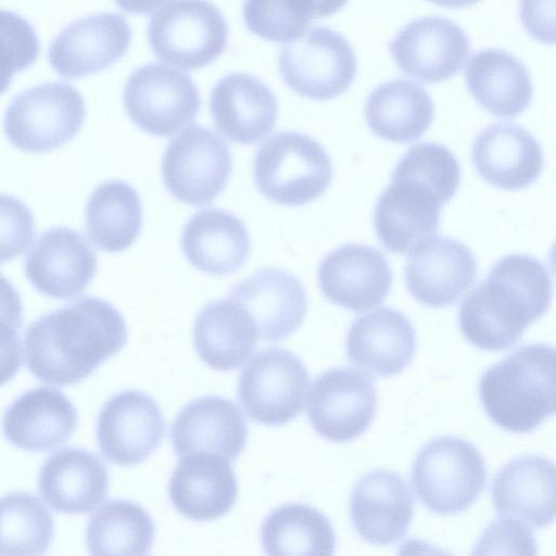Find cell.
<instances>
[{
  "label": "cell",
  "mask_w": 556,
  "mask_h": 556,
  "mask_svg": "<svg viewBox=\"0 0 556 556\" xmlns=\"http://www.w3.org/2000/svg\"><path fill=\"white\" fill-rule=\"evenodd\" d=\"M34 239L30 210L21 200L0 193V264L23 254Z\"/></svg>",
  "instance_id": "obj_41"
},
{
  "label": "cell",
  "mask_w": 556,
  "mask_h": 556,
  "mask_svg": "<svg viewBox=\"0 0 556 556\" xmlns=\"http://www.w3.org/2000/svg\"><path fill=\"white\" fill-rule=\"evenodd\" d=\"M77 422L72 402L60 390L41 387L23 393L9 406L2 431L18 448L47 452L65 443Z\"/></svg>",
  "instance_id": "obj_28"
},
{
  "label": "cell",
  "mask_w": 556,
  "mask_h": 556,
  "mask_svg": "<svg viewBox=\"0 0 556 556\" xmlns=\"http://www.w3.org/2000/svg\"><path fill=\"white\" fill-rule=\"evenodd\" d=\"M392 176L430 189L445 204L457 191L460 169L457 159L446 147L422 142L413 146L403 155Z\"/></svg>",
  "instance_id": "obj_38"
},
{
  "label": "cell",
  "mask_w": 556,
  "mask_h": 556,
  "mask_svg": "<svg viewBox=\"0 0 556 556\" xmlns=\"http://www.w3.org/2000/svg\"><path fill=\"white\" fill-rule=\"evenodd\" d=\"M263 551L268 555H331L336 533L329 519L302 503L271 510L261 527Z\"/></svg>",
  "instance_id": "obj_35"
},
{
  "label": "cell",
  "mask_w": 556,
  "mask_h": 556,
  "mask_svg": "<svg viewBox=\"0 0 556 556\" xmlns=\"http://www.w3.org/2000/svg\"><path fill=\"white\" fill-rule=\"evenodd\" d=\"M321 293L336 305L363 312L381 304L392 285V271L377 249L349 243L329 252L317 273Z\"/></svg>",
  "instance_id": "obj_18"
},
{
  "label": "cell",
  "mask_w": 556,
  "mask_h": 556,
  "mask_svg": "<svg viewBox=\"0 0 556 556\" xmlns=\"http://www.w3.org/2000/svg\"><path fill=\"white\" fill-rule=\"evenodd\" d=\"M554 0H521L520 20L525 29L538 41L554 43Z\"/></svg>",
  "instance_id": "obj_43"
},
{
  "label": "cell",
  "mask_w": 556,
  "mask_h": 556,
  "mask_svg": "<svg viewBox=\"0 0 556 556\" xmlns=\"http://www.w3.org/2000/svg\"><path fill=\"white\" fill-rule=\"evenodd\" d=\"M242 14L249 30L277 43L302 36L312 20L305 0H245Z\"/></svg>",
  "instance_id": "obj_39"
},
{
  "label": "cell",
  "mask_w": 556,
  "mask_h": 556,
  "mask_svg": "<svg viewBox=\"0 0 556 556\" xmlns=\"http://www.w3.org/2000/svg\"><path fill=\"white\" fill-rule=\"evenodd\" d=\"M247 435L248 426L240 408L216 395L188 403L170 428L173 447L180 458L210 453L233 460L243 451Z\"/></svg>",
  "instance_id": "obj_21"
},
{
  "label": "cell",
  "mask_w": 556,
  "mask_h": 556,
  "mask_svg": "<svg viewBox=\"0 0 556 556\" xmlns=\"http://www.w3.org/2000/svg\"><path fill=\"white\" fill-rule=\"evenodd\" d=\"M228 298L252 317L258 337L268 342L283 340L303 324L307 295L302 282L291 273L266 267L241 280Z\"/></svg>",
  "instance_id": "obj_19"
},
{
  "label": "cell",
  "mask_w": 556,
  "mask_h": 556,
  "mask_svg": "<svg viewBox=\"0 0 556 556\" xmlns=\"http://www.w3.org/2000/svg\"><path fill=\"white\" fill-rule=\"evenodd\" d=\"M308 382V371L294 353L268 348L242 370L238 400L251 420L280 426L302 413Z\"/></svg>",
  "instance_id": "obj_10"
},
{
  "label": "cell",
  "mask_w": 556,
  "mask_h": 556,
  "mask_svg": "<svg viewBox=\"0 0 556 556\" xmlns=\"http://www.w3.org/2000/svg\"><path fill=\"white\" fill-rule=\"evenodd\" d=\"M377 412L372 380L357 369L331 368L312 383L306 414L315 431L328 441L342 443L363 434Z\"/></svg>",
  "instance_id": "obj_12"
},
{
  "label": "cell",
  "mask_w": 556,
  "mask_h": 556,
  "mask_svg": "<svg viewBox=\"0 0 556 556\" xmlns=\"http://www.w3.org/2000/svg\"><path fill=\"white\" fill-rule=\"evenodd\" d=\"M258 339L250 314L229 298L204 305L193 325L195 351L215 370L243 366L253 355Z\"/></svg>",
  "instance_id": "obj_31"
},
{
  "label": "cell",
  "mask_w": 556,
  "mask_h": 556,
  "mask_svg": "<svg viewBox=\"0 0 556 556\" xmlns=\"http://www.w3.org/2000/svg\"><path fill=\"white\" fill-rule=\"evenodd\" d=\"M345 349L349 361L368 375L395 376L414 358L415 329L403 313L378 308L353 320Z\"/></svg>",
  "instance_id": "obj_22"
},
{
  "label": "cell",
  "mask_w": 556,
  "mask_h": 556,
  "mask_svg": "<svg viewBox=\"0 0 556 556\" xmlns=\"http://www.w3.org/2000/svg\"><path fill=\"white\" fill-rule=\"evenodd\" d=\"M210 112L218 131L230 141L254 144L275 128L278 103L260 78L233 73L214 86Z\"/></svg>",
  "instance_id": "obj_23"
},
{
  "label": "cell",
  "mask_w": 556,
  "mask_h": 556,
  "mask_svg": "<svg viewBox=\"0 0 556 556\" xmlns=\"http://www.w3.org/2000/svg\"><path fill=\"white\" fill-rule=\"evenodd\" d=\"M414 506L408 485L399 473L371 470L358 479L351 493V522L369 544H394L405 538Z\"/></svg>",
  "instance_id": "obj_20"
},
{
  "label": "cell",
  "mask_w": 556,
  "mask_h": 556,
  "mask_svg": "<svg viewBox=\"0 0 556 556\" xmlns=\"http://www.w3.org/2000/svg\"><path fill=\"white\" fill-rule=\"evenodd\" d=\"M555 350L543 343L518 348L481 377L479 395L503 430L528 433L556 409Z\"/></svg>",
  "instance_id": "obj_3"
},
{
  "label": "cell",
  "mask_w": 556,
  "mask_h": 556,
  "mask_svg": "<svg viewBox=\"0 0 556 556\" xmlns=\"http://www.w3.org/2000/svg\"><path fill=\"white\" fill-rule=\"evenodd\" d=\"M0 319L21 328L23 305L18 292L4 276L0 274Z\"/></svg>",
  "instance_id": "obj_45"
},
{
  "label": "cell",
  "mask_w": 556,
  "mask_h": 556,
  "mask_svg": "<svg viewBox=\"0 0 556 556\" xmlns=\"http://www.w3.org/2000/svg\"><path fill=\"white\" fill-rule=\"evenodd\" d=\"M278 66L287 86L296 94L327 101L344 93L357 71L356 56L337 31L315 26L279 51Z\"/></svg>",
  "instance_id": "obj_8"
},
{
  "label": "cell",
  "mask_w": 556,
  "mask_h": 556,
  "mask_svg": "<svg viewBox=\"0 0 556 556\" xmlns=\"http://www.w3.org/2000/svg\"><path fill=\"white\" fill-rule=\"evenodd\" d=\"M97 263V255L85 237L60 226L40 235L25 257V274L40 293L72 300L90 285Z\"/></svg>",
  "instance_id": "obj_17"
},
{
  "label": "cell",
  "mask_w": 556,
  "mask_h": 556,
  "mask_svg": "<svg viewBox=\"0 0 556 556\" xmlns=\"http://www.w3.org/2000/svg\"><path fill=\"white\" fill-rule=\"evenodd\" d=\"M471 159L485 181L505 190L530 186L539 178L544 165L538 140L511 123L484 128L472 143Z\"/></svg>",
  "instance_id": "obj_26"
},
{
  "label": "cell",
  "mask_w": 556,
  "mask_h": 556,
  "mask_svg": "<svg viewBox=\"0 0 556 556\" xmlns=\"http://www.w3.org/2000/svg\"><path fill=\"white\" fill-rule=\"evenodd\" d=\"M312 18H323L337 13L349 0H305Z\"/></svg>",
  "instance_id": "obj_46"
},
{
  "label": "cell",
  "mask_w": 556,
  "mask_h": 556,
  "mask_svg": "<svg viewBox=\"0 0 556 556\" xmlns=\"http://www.w3.org/2000/svg\"><path fill=\"white\" fill-rule=\"evenodd\" d=\"M127 337L125 319L111 303L84 296L28 326L24 334L26 365L42 382L71 386L118 353Z\"/></svg>",
  "instance_id": "obj_1"
},
{
  "label": "cell",
  "mask_w": 556,
  "mask_h": 556,
  "mask_svg": "<svg viewBox=\"0 0 556 556\" xmlns=\"http://www.w3.org/2000/svg\"><path fill=\"white\" fill-rule=\"evenodd\" d=\"M486 467L481 453L457 437H439L417 453L410 471L413 489L424 506L439 515L468 509L484 490Z\"/></svg>",
  "instance_id": "obj_5"
},
{
  "label": "cell",
  "mask_w": 556,
  "mask_h": 556,
  "mask_svg": "<svg viewBox=\"0 0 556 556\" xmlns=\"http://www.w3.org/2000/svg\"><path fill=\"white\" fill-rule=\"evenodd\" d=\"M148 39L160 60L182 70H199L226 49L228 25L207 0H169L150 18Z\"/></svg>",
  "instance_id": "obj_7"
},
{
  "label": "cell",
  "mask_w": 556,
  "mask_h": 556,
  "mask_svg": "<svg viewBox=\"0 0 556 556\" xmlns=\"http://www.w3.org/2000/svg\"><path fill=\"white\" fill-rule=\"evenodd\" d=\"M433 113L429 93L409 79L379 85L365 104L370 130L384 140L401 143L419 139L431 125Z\"/></svg>",
  "instance_id": "obj_33"
},
{
  "label": "cell",
  "mask_w": 556,
  "mask_h": 556,
  "mask_svg": "<svg viewBox=\"0 0 556 556\" xmlns=\"http://www.w3.org/2000/svg\"><path fill=\"white\" fill-rule=\"evenodd\" d=\"M232 168L229 148L215 131L190 125L168 143L162 159L167 191L190 205H206L225 189Z\"/></svg>",
  "instance_id": "obj_9"
},
{
  "label": "cell",
  "mask_w": 556,
  "mask_h": 556,
  "mask_svg": "<svg viewBox=\"0 0 556 556\" xmlns=\"http://www.w3.org/2000/svg\"><path fill=\"white\" fill-rule=\"evenodd\" d=\"M167 0H115L125 12L132 14H150L163 5Z\"/></svg>",
  "instance_id": "obj_47"
},
{
  "label": "cell",
  "mask_w": 556,
  "mask_h": 556,
  "mask_svg": "<svg viewBox=\"0 0 556 556\" xmlns=\"http://www.w3.org/2000/svg\"><path fill=\"white\" fill-rule=\"evenodd\" d=\"M131 41L126 18L117 13H98L64 27L48 49L51 67L67 79L99 73L122 59Z\"/></svg>",
  "instance_id": "obj_14"
},
{
  "label": "cell",
  "mask_w": 556,
  "mask_h": 556,
  "mask_svg": "<svg viewBox=\"0 0 556 556\" xmlns=\"http://www.w3.org/2000/svg\"><path fill=\"white\" fill-rule=\"evenodd\" d=\"M86 233L100 250L115 253L128 249L142 226L138 192L122 180L100 184L90 194L85 211Z\"/></svg>",
  "instance_id": "obj_34"
},
{
  "label": "cell",
  "mask_w": 556,
  "mask_h": 556,
  "mask_svg": "<svg viewBox=\"0 0 556 556\" xmlns=\"http://www.w3.org/2000/svg\"><path fill=\"white\" fill-rule=\"evenodd\" d=\"M165 419L148 394L127 390L110 397L97 420L102 455L113 464L134 466L146 460L165 435Z\"/></svg>",
  "instance_id": "obj_13"
},
{
  "label": "cell",
  "mask_w": 556,
  "mask_h": 556,
  "mask_svg": "<svg viewBox=\"0 0 556 556\" xmlns=\"http://www.w3.org/2000/svg\"><path fill=\"white\" fill-rule=\"evenodd\" d=\"M258 191L286 206H301L319 198L332 179V164L325 148L312 137L282 131L258 147L253 164Z\"/></svg>",
  "instance_id": "obj_4"
},
{
  "label": "cell",
  "mask_w": 556,
  "mask_h": 556,
  "mask_svg": "<svg viewBox=\"0 0 556 556\" xmlns=\"http://www.w3.org/2000/svg\"><path fill=\"white\" fill-rule=\"evenodd\" d=\"M181 250L200 271L225 276L244 265L251 240L240 218L213 207L201 210L189 218L181 235Z\"/></svg>",
  "instance_id": "obj_30"
},
{
  "label": "cell",
  "mask_w": 556,
  "mask_h": 556,
  "mask_svg": "<svg viewBox=\"0 0 556 556\" xmlns=\"http://www.w3.org/2000/svg\"><path fill=\"white\" fill-rule=\"evenodd\" d=\"M53 533V518L37 496L11 493L0 498V555H41Z\"/></svg>",
  "instance_id": "obj_37"
},
{
  "label": "cell",
  "mask_w": 556,
  "mask_h": 556,
  "mask_svg": "<svg viewBox=\"0 0 556 556\" xmlns=\"http://www.w3.org/2000/svg\"><path fill=\"white\" fill-rule=\"evenodd\" d=\"M396 66L422 83H440L463 67L470 45L465 31L440 16L421 17L405 25L389 45Z\"/></svg>",
  "instance_id": "obj_15"
},
{
  "label": "cell",
  "mask_w": 556,
  "mask_h": 556,
  "mask_svg": "<svg viewBox=\"0 0 556 556\" xmlns=\"http://www.w3.org/2000/svg\"><path fill=\"white\" fill-rule=\"evenodd\" d=\"M552 295V276L541 261L509 254L497 261L485 280L463 300L458 325L472 345L506 350L547 312Z\"/></svg>",
  "instance_id": "obj_2"
},
{
  "label": "cell",
  "mask_w": 556,
  "mask_h": 556,
  "mask_svg": "<svg viewBox=\"0 0 556 556\" xmlns=\"http://www.w3.org/2000/svg\"><path fill=\"white\" fill-rule=\"evenodd\" d=\"M475 554L535 555L536 544L533 533L521 521L502 517L485 529Z\"/></svg>",
  "instance_id": "obj_42"
},
{
  "label": "cell",
  "mask_w": 556,
  "mask_h": 556,
  "mask_svg": "<svg viewBox=\"0 0 556 556\" xmlns=\"http://www.w3.org/2000/svg\"><path fill=\"white\" fill-rule=\"evenodd\" d=\"M443 205L430 189L392 176L375 207V228L380 242L391 253H409L438 230Z\"/></svg>",
  "instance_id": "obj_24"
},
{
  "label": "cell",
  "mask_w": 556,
  "mask_h": 556,
  "mask_svg": "<svg viewBox=\"0 0 556 556\" xmlns=\"http://www.w3.org/2000/svg\"><path fill=\"white\" fill-rule=\"evenodd\" d=\"M86 117L83 96L70 84L47 81L15 96L3 118V131L24 152L46 153L71 141Z\"/></svg>",
  "instance_id": "obj_6"
},
{
  "label": "cell",
  "mask_w": 556,
  "mask_h": 556,
  "mask_svg": "<svg viewBox=\"0 0 556 556\" xmlns=\"http://www.w3.org/2000/svg\"><path fill=\"white\" fill-rule=\"evenodd\" d=\"M428 1L431 3H434L439 7L455 9V8H465V7L473 5L477 2H479L480 0H428Z\"/></svg>",
  "instance_id": "obj_48"
},
{
  "label": "cell",
  "mask_w": 556,
  "mask_h": 556,
  "mask_svg": "<svg viewBox=\"0 0 556 556\" xmlns=\"http://www.w3.org/2000/svg\"><path fill=\"white\" fill-rule=\"evenodd\" d=\"M38 488L53 509L70 515L87 514L106 496L109 475L103 462L93 453L66 447L46 459Z\"/></svg>",
  "instance_id": "obj_29"
},
{
  "label": "cell",
  "mask_w": 556,
  "mask_h": 556,
  "mask_svg": "<svg viewBox=\"0 0 556 556\" xmlns=\"http://www.w3.org/2000/svg\"><path fill=\"white\" fill-rule=\"evenodd\" d=\"M477 262L471 250L448 237L430 236L410 251L405 282L412 296L429 307H446L473 285Z\"/></svg>",
  "instance_id": "obj_16"
},
{
  "label": "cell",
  "mask_w": 556,
  "mask_h": 556,
  "mask_svg": "<svg viewBox=\"0 0 556 556\" xmlns=\"http://www.w3.org/2000/svg\"><path fill=\"white\" fill-rule=\"evenodd\" d=\"M155 526L149 513L128 500L105 502L89 518L86 544L92 555H148Z\"/></svg>",
  "instance_id": "obj_36"
},
{
  "label": "cell",
  "mask_w": 556,
  "mask_h": 556,
  "mask_svg": "<svg viewBox=\"0 0 556 556\" xmlns=\"http://www.w3.org/2000/svg\"><path fill=\"white\" fill-rule=\"evenodd\" d=\"M123 102L134 124L160 137L172 136L193 121L201 106L191 77L161 63L132 72L125 84Z\"/></svg>",
  "instance_id": "obj_11"
},
{
  "label": "cell",
  "mask_w": 556,
  "mask_h": 556,
  "mask_svg": "<svg viewBox=\"0 0 556 556\" xmlns=\"http://www.w3.org/2000/svg\"><path fill=\"white\" fill-rule=\"evenodd\" d=\"M492 501L501 517L534 528L555 518V465L546 457L525 455L505 464L492 482Z\"/></svg>",
  "instance_id": "obj_27"
},
{
  "label": "cell",
  "mask_w": 556,
  "mask_h": 556,
  "mask_svg": "<svg viewBox=\"0 0 556 556\" xmlns=\"http://www.w3.org/2000/svg\"><path fill=\"white\" fill-rule=\"evenodd\" d=\"M169 500L182 516L210 521L227 514L235 505L238 482L229 459L210 453L181 458L168 484Z\"/></svg>",
  "instance_id": "obj_25"
},
{
  "label": "cell",
  "mask_w": 556,
  "mask_h": 556,
  "mask_svg": "<svg viewBox=\"0 0 556 556\" xmlns=\"http://www.w3.org/2000/svg\"><path fill=\"white\" fill-rule=\"evenodd\" d=\"M466 85L476 101L498 117L511 118L525 112L533 97L526 66L501 49H484L469 59Z\"/></svg>",
  "instance_id": "obj_32"
},
{
  "label": "cell",
  "mask_w": 556,
  "mask_h": 556,
  "mask_svg": "<svg viewBox=\"0 0 556 556\" xmlns=\"http://www.w3.org/2000/svg\"><path fill=\"white\" fill-rule=\"evenodd\" d=\"M39 50L30 23L20 14L0 10V96L10 87L14 74L35 63Z\"/></svg>",
  "instance_id": "obj_40"
},
{
  "label": "cell",
  "mask_w": 556,
  "mask_h": 556,
  "mask_svg": "<svg viewBox=\"0 0 556 556\" xmlns=\"http://www.w3.org/2000/svg\"><path fill=\"white\" fill-rule=\"evenodd\" d=\"M18 327L0 319V386L11 380L22 365Z\"/></svg>",
  "instance_id": "obj_44"
}]
</instances>
